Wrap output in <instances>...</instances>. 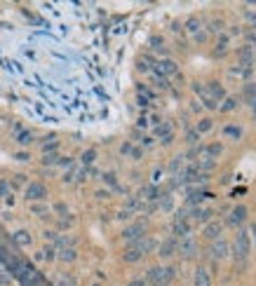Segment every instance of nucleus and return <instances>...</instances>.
Here are the masks:
<instances>
[{"label": "nucleus", "mask_w": 256, "mask_h": 286, "mask_svg": "<svg viewBox=\"0 0 256 286\" xmlns=\"http://www.w3.org/2000/svg\"><path fill=\"white\" fill-rule=\"evenodd\" d=\"M249 251H252V242H249V232L247 230H238L233 242V258L235 263H244L249 258Z\"/></svg>", "instance_id": "f257e3e1"}, {"label": "nucleus", "mask_w": 256, "mask_h": 286, "mask_svg": "<svg viewBox=\"0 0 256 286\" xmlns=\"http://www.w3.org/2000/svg\"><path fill=\"white\" fill-rule=\"evenodd\" d=\"M247 207L244 204H238V207H233L230 209V214H228V218H226V223L228 225H233V228H240L244 221H247Z\"/></svg>", "instance_id": "f03ea898"}, {"label": "nucleus", "mask_w": 256, "mask_h": 286, "mask_svg": "<svg viewBox=\"0 0 256 286\" xmlns=\"http://www.w3.org/2000/svg\"><path fill=\"white\" fill-rule=\"evenodd\" d=\"M176 251L184 256V258H193V256L198 254V242L190 240V237H184V240L176 244Z\"/></svg>", "instance_id": "7ed1b4c3"}, {"label": "nucleus", "mask_w": 256, "mask_h": 286, "mask_svg": "<svg viewBox=\"0 0 256 286\" xmlns=\"http://www.w3.org/2000/svg\"><path fill=\"white\" fill-rule=\"evenodd\" d=\"M210 256H212V261H224L226 256H228V244H226V240L214 242L210 249Z\"/></svg>", "instance_id": "20e7f679"}, {"label": "nucleus", "mask_w": 256, "mask_h": 286, "mask_svg": "<svg viewBox=\"0 0 256 286\" xmlns=\"http://www.w3.org/2000/svg\"><path fill=\"white\" fill-rule=\"evenodd\" d=\"M221 232H224V223H218V221H210L207 228H204V237L212 242L221 240Z\"/></svg>", "instance_id": "39448f33"}, {"label": "nucleus", "mask_w": 256, "mask_h": 286, "mask_svg": "<svg viewBox=\"0 0 256 286\" xmlns=\"http://www.w3.org/2000/svg\"><path fill=\"white\" fill-rule=\"evenodd\" d=\"M172 277H174V270H150V279L156 282V284H170L172 282Z\"/></svg>", "instance_id": "423d86ee"}, {"label": "nucleus", "mask_w": 256, "mask_h": 286, "mask_svg": "<svg viewBox=\"0 0 256 286\" xmlns=\"http://www.w3.org/2000/svg\"><path fill=\"white\" fill-rule=\"evenodd\" d=\"M240 59H242V66L244 70H252V63H254V47H242L240 49Z\"/></svg>", "instance_id": "0eeeda50"}, {"label": "nucleus", "mask_w": 256, "mask_h": 286, "mask_svg": "<svg viewBox=\"0 0 256 286\" xmlns=\"http://www.w3.org/2000/svg\"><path fill=\"white\" fill-rule=\"evenodd\" d=\"M204 92L210 94V96H212V99H214V101H216V103H218V101H221V99H226V92H224V87L218 85V82H210V87H207Z\"/></svg>", "instance_id": "6e6552de"}, {"label": "nucleus", "mask_w": 256, "mask_h": 286, "mask_svg": "<svg viewBox=\"0 0 256 286\" xmlns=\"http://www.w3.org/2000/svg\"><path fill=\"white\" fill-rule=\"evenodd\" d=\"M202 153H207L204 157H210V160H216L218 155L224 153V143H210L207 148H202Z\"/></svg>", "instance_id": "1a4fd4ad"}, {"label": "nucleus", "mask_w": 256, "mask_h": 286, "mask_svg": "<svg viewBox=\"0 0 256 286\" xmlns=\"http://www.w3.org/2000/svg\"><path fill=\"white\" fill-rule=\"evenodd\" d=\"M174 232H176V235H181V237H188V235H190V225L184 221V216L176 218V223H174Z\"/></svg>", "instance_id": "9d476101"}, {"label": "nucleus", "mask_w": 256, "mask_h": 286, "mask_svg": "<svg viewBox=\"0 0 256 286\" xmlns=\"http://www.w3.org/2000/svg\"><path fill=\"white\" fill-rule=\"evenodd\" d=\"M195 286H212L210 275H207L204 268H198V270H195Z\"/></svg>", "instance_id": "9b49d317"}, {"label": "nucleus", "mask_w": 256, "mask_h": 286, "mask_svg": "<svg viewBox=\"0 0 256 286\" xmlns=\"http://www.w3.org/2000/svg\"><path fill=\"white\" fill-rule=\"evenodd\" d=\"M212 216H214V211L212 209H200V207H198V209L193 211V218L198 223H207V221H212Z\"/></svg>", "instance_id": "f8f14e48"}, {"label": "nucleus", "mask_w": 256, "mask_h": 286, "mask_svg": "<svg viewBox=\"0 0 256 286\" xmlns=\"http://www.w3.org/2000/svg\"><path fill=\"white\" fill-rule=\"evenodd\" d=\"M242 94H244V99H247L249 106H254V103H256V85H254V82L244 85V92H242Z\"/></svg>", "instance_id": "ddd939ff"}, {"label": "nucleus", "mask_w": 256, "mask_h": 286, "mask_svg": "<svg viewBox=\"0 0 256 286\" xmlns=\"http://www.w3.org/2000/svg\"><path fill=\"white\" fill-rule=\"evenodd\" d=\"M235 108H238V99H235V96H226L221 110H224V113H230V110H235Z\"/></svg>", "instance_id": "4468645a"}, {"label": "nucleus", "mask_w": 256, "mask_h": 286, "mask_svg": "<svg viewBox=\"0 0 256 286\" xmlns=\"http://www.w3.org/2000/svg\"><path fill=\"white\" fill-rule=\"evenodd\" d=\"M224 134H226V136H230V139H240L242 129H240V127H235V124H228V127L224 129Z\"/></svg>", "instance_id": "2eb2a0df"}, {"label": "nucleus", "mask_w": 256, "mask_h": 286, "mask_svg": "<svg viewBox=\"0 0 256 286\" xmlns=\"http://www.w3.org/2000/svg\"><path fill=\"white\" fill-rule=\"evenodd\" d=\"M216 167V160H210V157H202V162H198V169L202 171H212Z\"/></svg>", "instance_id": "dca6fc26"}, {"label": "nucleus", "mask_w": 256, "mask_h": 286, "mask_svg": "<svg viewBox=\"0 0 256 286\" xmlns=\"http://www.w3.org/2000/svg\"><path fill=\"white\" fill-rule=\"evenodd\" d=\"M212 129V120H200V124L195 127V132L198 134H202V132H210Z\"/></svg>", "instance_id": "f3484780"}, {"label": "nucleus", "mask_w": 256, "mask_h": 286, "mask_svg": "<svg viewBox=\"0 0 256 286\" xmlns=\"http://www.w3.org/2000/svg\"><path fill=\"white\" fill-rule=\"evenodd\" d=\"M28 197H33V200H36V197H42V188H40V186H31V188H28Z\"/></svg>", "instance_id": "a211bd4d"}, {"label": "nucleus", "mask_w": 256, "mask_h": 286, "mask_svg": "<svg viewBox=\"0 0 256 286\" xmlns=\"http://www.w3.org/2000/svg\"><path fill=\"white\" fill-rule=\"evenodd\" d=\"M221 26H224V21H221V19H214V21H210V31L212 33H221Z\"/></svg>", "instance_id": "6ab92c4d"}, {"label": "nucleus", "mask_w": 256, "mask_h": 286, "mask_svg": "<svg viewBox=\"0 0 256 286\" xmlns=\"http://www.w3.org/2000/svg\"><path fill=\"white\" fill-rule=\"evenodd\" d=\"M174 249H176V244H174V240H170L162 247V256H172V251H174Z\"/></svg>", "instance_id": "aec40b11"}, {"label": "nucleus", "mask_w": 256, "mask_h": 286, "mask_svg": "<svg viewBox=\"0 0 256 286\" xmlns=\"http://www.w3.org/2000/svg\"><path fill=\"white\" fill-rule=\"evenodd\" d=\"M188 26H190V31L198 35V31H200V21H198V19H190V21H188Z\"/></svg>", "instance_id": "412c9836"}, {"label": "nucleus", "mask_w": 256, "mask_h": 286, "mask_svg": "<svg viewBox=\"0 0 256 286\" xmlns=\"http://www.w3.org/2000/svg\"><path fill=\"white\" fill-rule=\"evenodd\" d=\"M162 66H164V70H167V73H176V63H174V61H164Z\"/></svg>", "instance_id": "4be33fe9"}, {"label": "nucleus", "mask_w": 256, "mask_h": 286, "mask_svg": "<svg viewBox=\"0 0 256 286\" xmlns=\"http://www.w3.org/2000/svg\"><path fill=\"white\" fill-rule=\"evenodd\" d=\"M198 141H200V134L195 132V129L193 132H188V143H198Z\"/></svg>", "instance_id": "5701e85b"}, {"label": "nucleus", "mask_w": 256, "mask_h": 286, "mask_svg": "<svg viewBox=\"0 0 256 286\" xmlns=\"http://www.w3.org/2000/svg\"><path fill=\"white\" fill-rule=\"evenodd\" d=\"M252 110H254V117H256V103H254V106H252Z\"/></svg>", "instance_id": "b1692460"}, {"label": "nucleus", "mask_w": 256, "mask_h": 286, "mask_svg": "<svg viewBox=\"0 0 256 286\" xmlns=\"http://www.w3.org/2000/svg\"><path fill=\"white\" fill-rule=\"evenodd\" d=\"M254 235H256V225H254Z\"/></svg>", "instance_id": "393cba45"}]
</instances>
